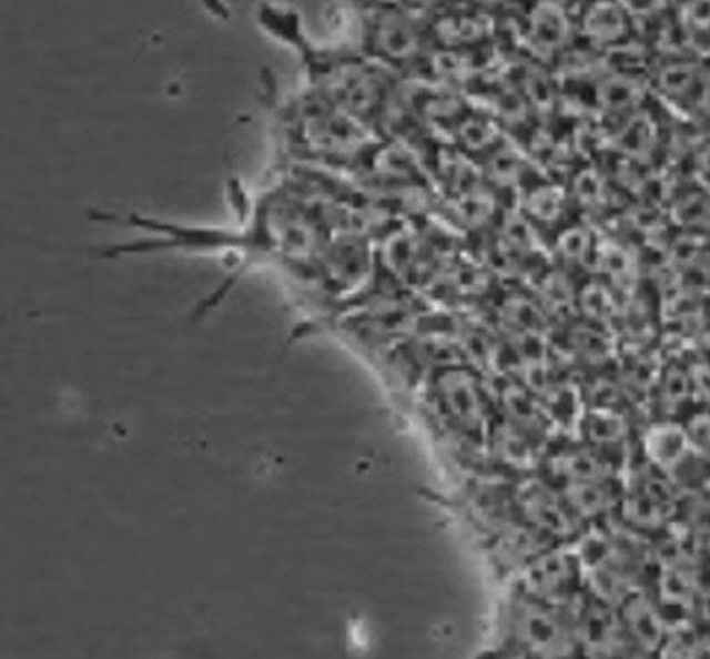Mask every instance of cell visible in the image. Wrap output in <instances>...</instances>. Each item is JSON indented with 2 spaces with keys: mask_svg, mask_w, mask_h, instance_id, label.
I'll use <instances>...</instances> for the list:
<instances>
[{
  "mask_svg": "<svg viewBox=\"0 0 710 659\" xmlns=\"http://www.w3.org/2000/svg\"><path fill=\"white\" fill-rule=\"evenodd\" d=\"M507 647L515 652H552L564 639V626L554 609L541 598L525 590L505 611Z\"/></svg>",
  "mask_w": 710,
  "mask_h": 659,
  "instance_id": "obj_1",
  "label": "cell"
},
{
  "mask_svg": "<svg viewBox=\"0 0 710 659\" xmlns=\"http://www.w3.org/2000/svg\"><path fill=\"white\" fill-rule=\"evenodd\" d=\"M698 419V423L687 429L688 440L691 446L698 447V450L710 456V414L701 415Z\"/></svg>",
  "mask_w": 710,
  "mask_h": 659,
  "instance_id": "obj_2",
  "label": "cell"
}]
</instances>
